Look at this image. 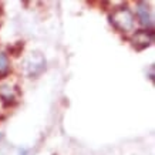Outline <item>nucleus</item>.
Wrapping results in <instances>:
<instances>
[{
  "label": "nucleus",
  "instance_id": "f257e3e1",
  "mask_svg": "<svg viewBox=\"0 0 155 155\" xmlns=\"http://www.w3.org/2000/svg\"><path fill=\"white\" fill-rule=\"evenodd\" d=\"M108 20L118 31L127 33V31H131L134 27V16L128 10L127 5H122L121 7H115L113 14L108 16Z\"/></svg>",
  "mask_w": 155,
  "mask_h": 155
},
{
  "label": "nucleus",
  "instance_id": "f03ea898",
  "mask_svg": "<svg viewBox=\"0 0 155 155\" xmlns=\"http://www.w3.org/2000/svg\"><path fill=\"white\" fill-rule=\"evenodd\" d=\"M26 70L31 78H37L43 71L46 70V58L40 53H34L26 61Z\"/></svg>",
  "mask_w": 155,
  "mask_h": 155
},
{
  "label": "nucleus",
  "instance_id": "7ed1b4c3",
  "mask_svg": "<svg viewBox=\"0 0 155 155\" xmlns=\"http://www.w3.org/2000/svg\"><path fill=\"white\" fill-rule=\"evenodd\" d=\"M137 16H138V20H140V23L142 26H145V27L152 26V17H151L150 9H148L147 3H144V2L137 3Z\"/></svg>",
  "mask_w": 155,
  "mask_h": 155
},
{
  "label": "nucleus",
  "instance_id": "20e7f679",
  "mask_svg": "<svg viewBox=\"0 0 155 155\" xmlns=\"http://www.w3.org/2000/svg\"><path fill=\"white\" fill-rule=\"evenodd\" d=\"M10 73V63L7 54L0 51V78H5L6 75Z\"/></svg>",
  "mask_w": 155,
  "mask_h": 155
},
{
  "label": "nucleus",
  "instance_id": "39448f33",
  "mask_svg": "<svg viewBox=\"0 0 155 155\" xmlns=\"http://www.w3.org/2000/svg\"><path fill=\"white\" fill-rule=\"evenodd\" d=\"M23 48H24V41H16L14 44L7 47V51L13 57H19L21 54V51H23Z\"/></svg>",
  "mask_w": 155,
  "mask_h": 155
},
{
  "label": "nucleus",
  "instance_id": "423d86ee",
  "mask_svg": "<svg viewBox=\"0 0 155 155\" xmlns=\"http://www.w3.org/2000/svg\"><path fill=\"white\" fill-rule=\"evenodd\" d=\"M150 78L154 80V67H151V71H150Z\"/></svg>",
  "mask_w": 155,
  "mask_h": 155
},
{
  "label": "nucleus",
  "instance_id": "0eeeda50",
  "mask_svg": "<svg viewBox=\"0 0 155 155\" xmlns=\"http://www.w3.org/2000/svg\"><path fill=\"white\" fill-rule=\"evenodd\" d=\"M2 140H3V134L0 132V142H2Z\"/></svg>",
  "mask_w": 155,
  "mask_h": 155
}]
</instances>
